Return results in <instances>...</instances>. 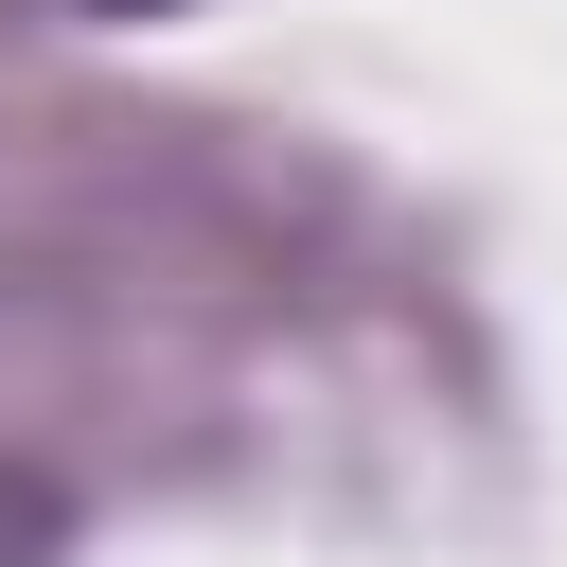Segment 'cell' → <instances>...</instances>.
Returning a JSON list of instances; mask_svg holds the SVG:
<instances>
[{"mask_svg": "<svg viewBox=\"0 0 567 567\" xmlns=\"http://www.w3.org/2000/svg\"><path fill=\"white\" fill-rule=\"evenodd\" d=\"M89 18H177V0H89Z\"/></svg>", "mask_w": 567, "mask_h": 567, "instance_id": "cell-1", "label": "cell"}]
</instances>
